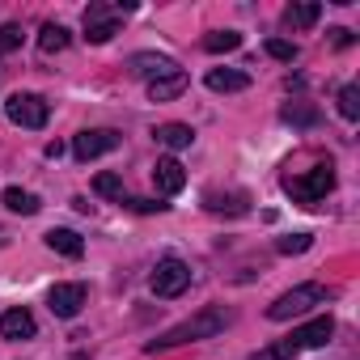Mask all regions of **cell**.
<instances>
[{
    "instance_id": "cell-1",
    "label": "cell",
    "mask_w": 360,
    "mask_h": 360,
    "mask_svg": "<svg viewBox=\"0 0 360 360\" xmlns=\"http://www.w3.org/2000/svg\"><path fill=\"white\" fill-rule=\"evenodd\" d=\"M229 326H233V309H229V305H204L195 318H187V322L169 326L165 335L148 339V343H144V352H148V356H157V352H169V347H178V343L217 339V335H221V330H229Z\"/></svg>"
},
{
    "instance_id": "cell-2",
    "label": "cell",
    "mask_w": 360,
    "mask_h": 360,
    "mask_svg": "<svg viewBox=\"0 0 360 360\" xmlns=\"http://www.w3.org/2000/svg\"><path fill=\"white\" fill-rule=\"evenodd\" d=\"M330 187H335V165L330 161H322V165H314L309 174H288L284 178V195L292 200V204H305V208H314V204H322L326 195H330Z\"/></svg>"
},
{
    "instance_id": "cell-3",
    "label": "cell",
    "mask_w": 360,
    "mask_h": 360,
    "mask_svg": "<svg viewBox=\"0 0 360 360\" xmlns=\"http://www.w3.org/2000/svg\"><path fill=\"white\" fill-rule=\"evenodd\" d=\"M322 301H326V288H322V284H297V288H288L284 297H276V301L267 305V318H271V322H288V318L309 314V309L322 305Z\"/></svg>"
},
{
    "instance_id": "cell-4",
    "label": "cell",
    "mask_w": 360,
    "mask_h": 360,
    "mask_svg": "<svg viewBox=\"0 0 360 360\" xmlns=\"http://www.w3.org/2000/svg\"><path fill=\"white\" fill-rule=\"evenodd\" d=\"M131 5H106V0H94V5L85 9V39L89 43H110L123 26V13Z\"/></svg>"
},
{
    "instance_id": "cell-5",
    "label": "cell",
    "mask_w": 360,
    "mask_h": 360,
    "mask_svg": "<svg viewBox=\"0 0 360 360\" xmlns=\"http://www.w3.org/2000/svg\"><path fill=\"white\" fill-rule=\"evenodd\" d=\"M187 284H191V267L183 263V259H161L157 267H153V276H148V288H153V297H183L187 292Z\"/></svg>"
},
{
    "instance_id": "cell-6",
    "label": "cell",
    "mask_w": 360,
    "mask_h": 360,
    "mask_svg": "<svg viewBox=\"0 0 360 360\" xmlns=\"http://www.w3.org/2000/svg\"><path fill=\"white\" fill-rule=\"evenodd\" d=\"M5 115H9V123L39 131V127H47V119H51V106H47L39 94H13V98L5 102Z\"/></svg>"
},
{
    "instance_id": "cell-7",
    "label": "cell",
    "mask_w": 360,
    "mask_h": 360,
    "mask_svg": "<svg viewBox=\"0 0 360 360\" xmlns=\"http://www.w3.org/2000/svg\"><path fill=\"white\" fill-rule=\"evenodd\" d=\"M115 148H119V131H110V127H89V131H81L72 140L77 161H94V157H106Z\"/></svg>"
},
{
    "instance_id": "cell-8",
    "label": "cell",
    "mask_w": 360,
    "mask_h": 360,
    "mask_svg": "<svg viewBox=\"0 0 360 360\" xmlns=\"http://www.w3.org/2000/svg\"><path fill=\"white\" fill-rule=\"evenodd\" d=\"M127 68H131V77H140V81H161V77L183 72L169 56H157V51H136V56L127 60Z\"/></svg>"
},
{
    "instance_id": "cell-9",
    "label": "cell",
    "mask_w": 360,
    "mask_h": 360,
    "mask_svg": "<svg viewBox=\"0 0 360 360\" xmlns=\"http://www.w3.org/2000/svg\"><path fill=\"white\" fill-rule=\"evenodd\" d=\"M47 305H51L56 318H77L81 305H85V284H77V280H72V284H51Z\"/></svg>"
},
{
    "instance_id": "cell-10",
    "label": "cell",
    "mask_w": 360,
    "mask_h": 360,
    "mask_svg": "<svg viewBox=\"0 0 360 360\" xmlns=\"http://www.w3.org/2000/svg\"><path fill=\"white\" fill-rule=\"evenodd\" d=\"M153 183H157L161 195H178V191L187 187V169H183V161H178V157H157V165H153Z\"/></svg>"
},
{
    "instance_id": "cell-11",
    "label": "cell",
    "mask_w": 360,
    "mask_h": 360,
    "mask_svg": "<svg viewBox=\"0 0 360 360\" xmlns=\"http://www.w3.org/2000/svg\"><path fill=\"white\" fill-rule=\"evenodd\" d=\"M34 330H39V322H34V314L22 309V305L0 314V339H34Z\"/></svg>"
},
{
    "instance_id": "cell-12",
    "label": "cell",
    "mask_w": 360,
    "mask_h": 360,
    "mask_svg": "<svg viewBox=\"0 0 360 360\" xmlns=\"http://www.w3.org/2000/svg\"><path fill=\"white\" fill-rule=\"evenodd\" d=\"M204 85L212 94H242V89H250V72H242V68H208Z\"/></svg>"
},
{
    "instance_id": "cell-13",
    "label": "cell",
    "mask_w": 360,
    "mask_h": 360,
    "mask_svg": "<svg viewBox=\"0 0 360 360\" xmlns=\"http://www.w3.org/2000/svg\"><path fill=\"white\" fill-rule=\"evenodd\" d=\"M330 335H335V322H330V314H322V318L305 322L301 330H292V339H297V347H301V352H305V347H322Z\"/></svg>"
},
{
    "instance_id": "cell-14",
    "label": "cell",
    "mask_w": 360,
    "mask_h": 360,
    "mask_svg": "<svg viewBox=\"0 0 360 360\" xmlns=\"http://www.w3.org/2000/svg\"><path fill=\"white\" fill-rule=\"evenodd\" d=\"M153 136H157V144H165V148H191V144H195L191 123H161Z\"/></svg>"
},
{
    "instance_id": "cell-15",
    "label": "cell",
    "mask_w": 360,
    "mask_h": 360,
    "mask_svg": "<svg viewBox=\"0 0 360 360\" xmlns=\"http://www.w3.org/2000/svg\"><path fill=\"white\" fill-rule=\"evenodd\" d=\"M318 18H322V5H318V0H301V5H288V9H284V26H292V30H309Z\"/></svg>"
},
{
    "instance_id": "cell-16",
    "label": "cell",
    "mask_w": 360,
    "mask_h": 360,
    "mask_svg": "<svg viewBox=\"0 0 360 360\" xmlns=\"http://www.w3.org/2000/svg\"><path fill=\"white\" fill-rule=\"evenodd\" d=\"M47 246H51L56 255H64V259H81V255H85V242H81V233H72V229H51V233H47Z\"/></svg>"
},
{
    "instance_id": "cell-17",
    "label": "cell",
    "mask_w": 360,
    "mask_h": 360,
    "mask_svg": "<svg viewBox=\"0 0 360 360\" xmlns=\"http://www.w3.org/2000/svg\"><path fill=\"white\" fill-rule=\"evenodd\" d=\"M183 89H187V72H174V77L148 81V98H153V102H174Z\"/></svg>"
},
{
    "instance_id": "cell-18",
    "label": "cell",
    "mask_w": 360,
    "mask_h": 360,
    "mask_svg": "<svg viewBox=\"0 0 360 360\" xmlns=\"http://www.w3.org/2000/svg\"><path fill=\"white\" fill-rule=\"evenodd\" d=\"M72 43V34L60 26V22H47L43 30H39V51H47V56H56V51H64Z\"/></svg>"
},
{
    "instance_id": "cell-19",
    "label": "cell",
    "mask_w": 360,
    "mask_h": 360,
    "mask_svg": "<svg viewBox=\"0 0 360 360\" xmlns=\"http://www.w3.org/2000/svg\"><path fill=\"white\" fill-rule=\"evenodd\" d=\"M5 208H9V212H18V217H34L43 204H39V195H34V191L9 187V191H5Z\"/></svg>"
},
{
    "instance_id": "cell-20",
    "label": "cell",
    "mask_w": 360,
    "mask_h": 360,
    "mask_svg": "<svg viewBox=\"0 0 360 360\" xmlns=\"http://www.w3.org/2000/svg\"><path fill=\"white\" fill-rule=\"evenodd\" d=\"M94 191L106 195V200H115V204H127V191H123V178L119 174H98L94 178Z\"/></svg>"
},
{
    "instance_id": "cell-21",
    "label": "cell",
    "mask_w": 360,
    "mask_h": 360,
    "mask_svg": "<svg viewBox=\"0 0 360 360\" xmlns=\"http://www.w3.org/2000/svg\"><path fill=\"white\" fill-rule=\"evenodd\" d=\"M238 47H242V34H238V30H212V34L204 39V51H212V56L238 51Z\"/></svg>"
},
{
    "instance_id": "cell-22",
    "label": "cell",
    "mask_w": 360,
    "mask_h": 360,
    "mask_svg": "<svg viewBox=\"0 0 360 360\" xmlns=\"http://www.w3.org/2000/svg\"><path fill=\"white\" fill-rule=\"evenodd\" d=\"M339 115L343 119H360V85H343L339 89Z\"/></svg>"
},
{
    "instance_id": "cell-23",
    "label": "cell",
    "mask_w": 360,
    "mask_h": 360,
    "mask_svg": "<svg viewBox=\"0 0 360 360\" xmlns=\"http://www.w3.org/2000/svg\"><path fill=\"white\" fill-rule=\"evenodd\" d=\"M22 26L18 22H5V26H0V56H9V51H18L22 47Z\"/></svg>"
},
{
    "instance_id": "cell-24",
    "label": "cell",
    "mask_w": 360,
    "mask_h": 360,
    "mask_svg": "<svg viewBox=\"0 0 360 360\" xmlns=\"http://www.w3.org/2000/svg\"><path fill=\"white\" fill-rule=\"evenodd\" d=\"M267 56L280 60V64H292L301 51H297V43H288V39H267Z\"/></svg>"
},
{
    "instance_id": "cell-25",
    "label": "cell",
    "mask_w": 360,
    "mask_h": 360,
    "mask_svg": "<svg viewBox=\"0 0 360 360\" xmlns=\"http://www.w3.org/2000/svg\"><path fill=\"white\" fill-rule=\"evenodd\" d=\"M309 246H314V238H309V233H288V238H280V242H276V250H280V255H305Z\"/></svg>"
},
{
    "instance_id": "cell-26",
    "label": "cell",
    "mask_w": 360,
    "mask_h": 360,
    "mask_svg": "<svg viewBox=\"0 0 360 360\" xmlns=\"http://www.w3.org/2000/svg\"><path fill=\"white\" fill-rule=\"evenodd\" d=\"M284 119H288V123H314V119H318V110H309V106L292 102V106H284Z\"/></svg>"
},
{
    "instance_id": "cell-27",
    "label": "cell",
    "mask_w": 360,
    "mask_h": 360,
    "mask_svg": "<svg viewBox=\"0 0 360 360\" xmlns=\"http://www.w3.org/2000/svg\"><path fill=\"white\" fill-rule=\"evenodd\" d=\"M127 208H136V212H165L169 204H157V200H127Z\"/></svg>"
},
{
    "instance_id": "cell-28",
    "label": "cell",
    "mask_w": 360,
    "mask_h": 360,
    "mask_svg": "<svg viewBox=\"0 0 360 360\" xmlns=\"http://www.w3.org/2000/svg\"><path fill=\"white\" fill-rule=\"evenodd\" d=\"M335 34V47H352V30H330Z\"/></svg>"
}]
</instances>
